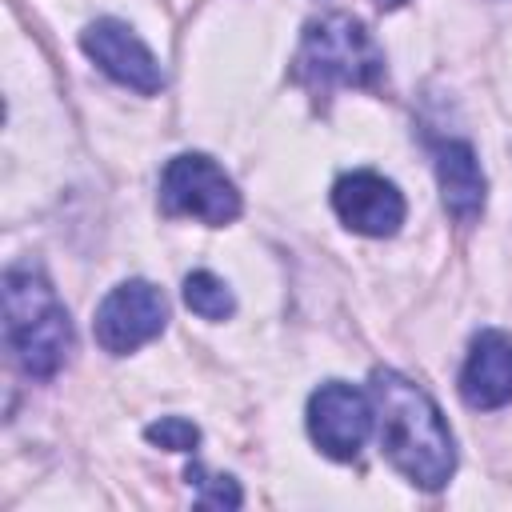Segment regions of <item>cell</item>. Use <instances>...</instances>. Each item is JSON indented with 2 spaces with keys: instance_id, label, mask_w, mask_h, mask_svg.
<instances>
[{
  "instance_id": "1",
  "label": "cell",
  "mask_w": 512,
  "mask_h": 512,
  "mask_svg": "<svg viewBox=\"0 0 512 512\" xmlns=\"http://www.w3.org/2000/svg\"><path fill=\"white\" fill-rule=\"evenodd\" d=\"M368 392L376 404V436L388 464L416 488H444L456 472V440L440 404L416 380L392 368H376Z\"/></svg>"
},
{
  "instance_id": "2",
  "label": "cell",
  "mask_w": 512,
  "mask_h": 512,
  "mask_svg": "<svg viewBox=\"0 0 512 512\" xmlns=\"http://www.w3.org/2000/svg\"><path fill=\"white\" fill-rule=\"evenodd\" d=\"M292 80L312 96V104L324 108L340 88H380L384 52L356 16L328 12L304 24L292 56Z\"/></svg>"
},
{
  "instance_id": "3",
  "label": "cell",
  "mask_w": 512,
  "mask_h": 512,
  "mask_svg": "<svg viewBox=\"0 0 512 512\" xmlns=\"http://www.w3.org/2000/svg\"><path fill=\"white\" fill-rule=\"evenodd\" d=\"M4 336L12 360L36 380H52L76 348L68 308L32 264H12L4 272Z\"/></svg>"
},
{
  "instance_id": "4",
  "label": "cell",
  "mask_w": 512,
  "mask_h": 512,
  "mask_svg": "<svg viewBox=\"0 0 512 512\" xmlns=\"http://www.w3.org/2000/svg\"><path fill=\"white\" fill-rule=\"evenodd\" d=\"M240 192L232 176L204 152H180L160 172V212L188 216L212 228H224L240 216Z\"/></svg>"
},
{
  "instance_id": "5",
  "label": "cell",
  "mask_w": 512,
  "mask_h": 512,
  "mask_svg": "<svg viewBox=\"0 0 512 512\" xmlns=\"http://www.w3.org/2000/svg\"><path fill=\"white\" fill-rule=\"evenodd\" d=\"M168 324V300L152 280H124L116 284L92 316L96 344L112 356H128L140 344L156 340Z\"/></svg>"
},
{
  "instance_id": "6",
  "label": "cell",
  "mask_w": 512,
  "mask_h": 512,
  "mask_svg": "<svg viewBox=\"0 0 512 512\" xmlns=\"http://www.w3.org/2000/svg\"><path fill=\"white\" fill-rule=\"evenodd\" d=\"M372 428H376L372 392L344 380H328L308 396V436L324 456L356 460Z\"/></svg>"
},
{
  "instance_id": "7",
  "label": "cell",
  "mask_w": 512,
  "mask_h": 512,
  "mask_svg": "<svg viewBox=\"0 0 512 512\" xmlns=\"http://www.w3.org/2000/svg\"><path fill=\"white\" fill-rule=\"evenodd\" d=\"M80 48L88 52V60H96V68L104 76H112L116 84H124V88H132L140 96H152L164 84L160 60L152 56V48L124 20H112V16L92 20L80 32Z\"/></svg>"
},
{
  "instance_id": "8",
  "label": "cell",
  "mask_w": 512,
  "mask_h": 512,
  "mask_svg": "<svg viewBox=\"0 0 512 512\" xmlns=\"http://www.w3.org/2000/svg\"><path fill=\"white\" fill-rule=\"evenodd\" d=\"M332 208H336L340 224L360 236H392V232H400V224L408 216L400 188L368 168L344 172L332 184Z\"/></svg>"
},
{
  "instance_id": "9",
  "label": "cell",
  "mask_w": 512,
  "mask_h": 512,
  "mask_svg": "<svg viewBox=\"0 0 512 512\" xmlns=\"http://www.w3.org/2000/svg\"><path fill=\"white\" fill-rule=\"evenodd\" d=\"M460 396L476 412L512 404V336L508 332L484 328L472 336L460 368Z\"/></svg>"
},
{
  "instance_id": "10",
  "label": "cell",
  "mask_w": 512,
  "mask_h": 512,
  "mask_svg": "<svg viewBox=\"0 0 512 512\" xmlns=\"http://www.w3.org/2000/svg\"><path fill=\"white\" fill-rule=\"evenodd\" d=\"M432 156H436V180H440V200L448 216L460 224L480 220L484 200H488V180L480 172L476 148L468 140H440Z\"/></svg>"
},
{
  "instance_id": "11",
  "label": "cell",
  "mask_w": 512,
  "mask_h": 512,
  "mask_svg": "<svg viewBox=\"0 0 512 512\" xmlns=\"http://www.w3.org/2000/svg\"><path fill=\"white\" fill-rule=\"evenodd\" d=\"M184 304H188L196 316H204V320H228V316L236 312L232 288H228L216 272H208V268L184 276Z\"/></svg>"
},
{
  "instance_id": "12",
  "label": "cell",
  "mask_w": 512,
  "mask_h": 512,
  "mask_svg": "<svg viewBox=\"0 0 512 512\" xmlns=\"http://www.w3.org/2000/svg\"><path fill=\"white\" fill-rule=\"evenodd\" d=\"M188 484L196 488V504H204V508H240L244 504V496H240V484L232 480V476H212V472H204L200 464H188Z\"/></svg>"
},
{
  "instance_id": "13",
  "label": "cell",
  "mask_w": 512,
  "mask_h": 512,
  "mask_svg": "<svg viewBox=\"0 0 512 512\" xmlns=\"http://www.w3.org/2000/svg\"><path fill=\"white\" fill-rule=\"evenodd\" d=\"M144 436H148L152 444L168 448V452H192V448L200 444V428H196L192 420H184V416H160L156 424L144 428Z\"/></svg>"
},
{
  "instance_id": "14",
  "label": "cell",
  "mask_w": 512,
  "mask_h": 512,
  "mask_svg": "<svg viewBox=\"0 0 512 512\" xmlns=\"http://www.w3.org/2000/svg\"><path fill=\"white\" fill-rule=\"evenodd\" d=\"M376 4H380V8H384V12H392V8H400V4H404V0H376Z\"/></svg>"
}]
</instances>
